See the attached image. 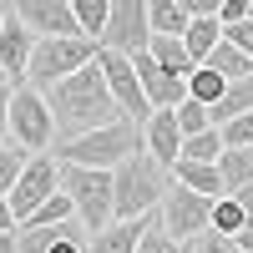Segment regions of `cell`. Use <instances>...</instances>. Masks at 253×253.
<instances>
[{"label":"cell","instance_id":"1","mask_svg":"<svg viewBox=\"0 0 253 253\" xmlns=\"http://www.w3.org/2000/svg\"><path fill=\"white\" fill-rule=\"evenodd\" d=\"M46 101H51V112H56L61 142L81 137V132H96V126H107V122L122 117L117 96H112V81H107V71H101V56L91 61V66L61 76L56 86H46Z\"/></svg>","mask_w":253,"mask_h":253},{"label":"cell","instance_id":"2","mask_svg":"<svg viewBox=\"0 0 253 253\" xmlns=\"http://www.w3.org/2000/svg\"><path fill=\"white\" fill-rule=\"evenodd\" d=\"M112 177H117V218H147L172 187V167H162L142 147V152H132L126 162L112 167Z\"/></svg>","mask_w":253,"mask_h":253},{"label":"cell","instance_id":"3","mask_svg":"<svg viewBox=\"0 0 253 253\" xmlns=\"http://www.w3.org/2000/svg\"><path fill=\"white\" fill-rule=\"evenodd\" d=\"M132 152H142V122H132V117H117L107 126H96V132L66 137L56 147L61 162H86V167H117Z\"/></svg>","mask_w":253,"mask_h":253},{"label":"cell","instance_id":"4","mask_svg":"<svg viewBox=\"0 0 253 253\" xmlns=\"http://www.w3.org/2000/svg\"><path fill=\"white\" fill-rule=\"evenodd\" d=\"M61 187L71 193L76 203V218L101 233L112 218H117V177L112 167H86V162H61Z\"/></svg>","mask_w":253,"mask_h":253},{"label":"cell","instance_id":"5","mask_svg":"<svg viewBox=\"0 0 253 253\" xmlns=\"http://www.w3.org/2000/svg\"><path fill=\"white\" fill-rule=\"evenodd\" d=\"M101 56V41L96 36H41L36 41V56H31V71L26 81L31 86H56L61 76H71L81 66H91V61Z\"/></svg>","mask_w":253,"mask_h":253},{"label":"cell","instance_id":"6","mask_svg":"<svg viewBox=\"0 0 253 253\" xmlns=\"http://www.w3.org/2000/svg\"><path fill=\"white\" fill-rule=\"evenodd\" d=\"M56 112L41 86H31V81H20V86H10V142L20 147V152H51L56 147Z\"/></svg>","mask_w":253,"mask_h":253},{"label":"cell","instance_id":"7","mask_svg":"<svg viewBox=\"0 0 253 253\" xmlns=\"http://www.w3.org/2000/svg\"><path fill=\"white\" fill-rule=\"evenodd\" d=\"M157 213H162V228H167L177 243H193L198 233L213 228V198H208V193H193V187H182V182L172 177L167 198L157 203Z\"/></svg>","mask_w":253,"mask_h":253},{"label":"cell","instance_id":"8","mask_svg":"<svg viewBox=\"0 0 253 253\" xmlns=\"http://www.w3.org/2000/svg\"><path fill=\"white\" fill-rule=\"evenodd\" d=\"M56 187H61V157H56V152H31L26 167H20V182L10 187V208H15V218L26 223L36 208L56 193Z\"/></svg>","mask_w":253,"mask_h":253},{"label":"cell","instance_id":"9","mask_svg":"<svg viewBox=\"0 0 253 253\" xmlns=\"http://www.w3.org/2000/svg\"><path fill=\"white\" fill-rule=\"evenodd\" d=\"M101 46L122 51V56H137L147 41H152V15H147V0H112V15L101 26Z\"/></svg>","mask_w":253,"mask_h":253},{"label":"cell","instance_id":"10","mask_svg":"<svg viewBox=\"0 0 253 253\" xmlns=\"http://www.w3.org/2000/svg\"><path fill=\"white\" fill-rule=\"evenodd\" d=\"M101 71H107V81H112V96H117L122 117H132V122H147V117H152V96H147V86H142L132 56L101 46Z\"/></svg>","mask_w":253,"mask_h":253},{"label":"cell","instance_id":"11","mask_svg":"<svg viewBox=\"0 0 253 253\" xmlns=\"http://www.w3.org/2000/svg\"><path fill=\"white\" fill-rule=\"evenodd\" d=\"M36 36H86L76 20V5L71 0H15L10 5Z\"/></svg>","mask_w":253,"mask_h":253},{"label":"cell","instance_id":"12","mask_svg":"<svg viewBox=\"0 0 253 253\" xmlns=\"http://www.w3.org/2000/svg\"><path fill=\"white\" fill-rule=\"evenodd\" d=\"M142 147L152 152L162 167H177L182 157V126H177V107H152V117L142 122Z\"/></svg>","mask_w":253,"mask_h":253},{"label":"cell","instance_id":"13","mask_svg":"<svg viewBox=\"0 0 253 253\" xmlns=\"http://www.w3.org/2000/svg\"><path fill=\"white\" fill-rule=\"evenodd\" d=\"M36 31L20 20L15 10H10V20H5V31H0V66L10 71V86H20L26 81V71H31V56H36Z\"/></svg>","mask_w":253,"mask_h":253},{"label":"cell","instance_id":"14","mask_svg":"<svg viewBox=\"0 0 253 253\" xmlns=\"http://www.w3.org/2000/svg\"><path fill=\"white\" fill-rule=\"evenodd\" d=\"M132 61H137V76H142L147 96H152V107H177V101L187 96V76H172V71H167V66H162V61L147 51V46H142Z\"/></svg>","mask_w":253,"mask_h":253},{"label":"cell","instance_id":"15","mask_svg":"<svg viewBox=\"0 0 253 253\" xmlns=\"http://www.w3.org/2000/svg\"><path fill=\"white\" fill-rule=\"evenodd\" d=\"M142 228H147V218H112L101 233H91L86 253H137Z\"/></svg>","mask_w":253,"mask_h":253},{"label":"cell","instance_id":"16","mask_svg":"<svg viewBox=\"0 0 253 253\" xmlns=\"http://www.w3.org/2000/svg\"><path fill=\"white\" fill-rule=\"evenodd\" d=\"M172 177H177L182 187H193V193H208V198H223V172H218V162H193V157H177Z\"/></svg>","mask_w":253,"mask_h":253},{"label":"cell","instance_id":"17","mask_svg":"<svg viewBox=\"0 0 253 253\" xmlns=\"http://www.w3.org/2000/svg\"><path fill=\"white\" fill-rule=\"evenodd\" d=\"M182 41H187V51H193V61L203 66L208 51L223 41V20H218V15H193V20H187V31H182Z\"/></svg>","mask_w":253,"mask_h":253},{"label":"cell","instance_id":"18","mask_svg":"<svg viewBox=\"0 0 253 253\" xmlns=\"http://www.w3.org/2000/svg\"><path fill=\"white\" fill-rule=\"evenodd\" d=\"M218 172H223V193L248 187V182H253V147H223Z\"/></svg>","mask_w":253,"mask_h":253},{"label":"cell","instance_id":"19","mask_svg":"<svg viewBox=\"0 0 253 253\" xmlns=\"http://www.w3.org/2000/svg\"><path fill=\"white\" fill-rule=\"evenodd\" d=\"M203 66H213V71H223L228 81H238V76H253V56L243 51V46H233V41H218V46L213 51H208V61H203Z\"/></svg>","mask_w":253,"mask_h":253},{"label":"cell","instance_id":"20","mask_svg":"<svg viewBox=\"0 0 253 253\" xmlns=\"http://www.w3.org/2000/svg\"><path fill=\"white\" fill-rule=\"evenodd\" d=\"M248 107H253V76H238V81H228V91H223L208 112H213V126H223V122H233V117L248 112Z\"/></svg>","mask_w":253,"mask_h":253},{"label":"cell","instance_id":"21","mask_svg":"<svg viewBox=\"0 0 253 253\" xmlns=\"http://www.w3.org/2000/svg\"><path fill=\"white\" fill-rule=\"evenodd\" d=\"M147 51H152V56H157V61H162V66L172 71V76H187V71L198 66L182 36H152V41H147Z\"/></svg>","mask_w":253,"mask_h":253},{"label":"cell","instance_id":"22","mask_svg":"<svg viewBox=\"0 0 253 253\" xmlns=\"http://www.w3.org/2000/svg\"><path fill=\"white\" fill-rule=\"evenodd\" d=\"M147 15H152V36H182L193 20L177 0H147Z\"/></svg>","mask_w":253,"mask_h":253},{"label":"cell","instance_id":"23","mask_svg":"<svg viewBox=\"0 0 253 253\" xmlns=\"http://www.w3.org/2000/svg\"><path fill=\"white\" fill-rule=\"evenodd\" d=\"M223 126H203V132L193 137H182V157H193V162H218L223 157Z\"/></svg>","mask_w":253,"mask_h":253},{"label":"cell","instance_id":"24","mask_svg":"<svg viewBox=\"0 0 253 253\" xmlns=\"http://www.w3.org/2000/svg\"><path fill=\"white\" fill-rule=\"evenodd\" d=\"M223 91H228V76L223 71H213V66H193V71H187V96H198V101L213 107Z\"/></svg>","mask_w":253,"mask_h":253},{"label":"cell","instance_id":"25","mask_svg":"<svg viewBox=\"0 0 253 253\" xmlns=\"http://www.w3.org/2000/svg\"><path fill=\"white\" fill-rule=\"evenodd\" d=\"M137 253H182V243L162 228V213L152 208L147 213V228H142V243H137Z\"/></svg>","mask_w":253,"mask_h":253},{"label":"cell","instance_id":"26","mask_svg":"<svg viewBox=\"0 0 253 253\" xmlns=\"http://www.w3.org/2000/svg\"><path fill=\"white\" fill-rule=\"evenodd\" d=\"M248 223V208L233 198V193H223L213 198V233H238V228Z\"/></svg>","mask_w":253,"mask_h":253},{"label":"cell","instance_id":"27","mask_svg":"<svg viewBox=\"0 0 253 253\" xmlns=\"http://www.w3.org/2000/svg\"><path fill=\"white\" fill-rule=\"evenodd\" d=\"M66 218H76V203H71V193H66V187H56V193L41 203L26 223H66Z\"/></svg>","mask_w":253,"mask_h":253},{"label":"cell","instance_id":"28","mask_svg":"<svg viewBox=\"0 0 253 253\" xmlns=\"http://www.w3.org/2000/svg\"><path fill=\"white\" fill-rule=\"evenodd\" d=\"M177 126H182V137H193V132H203V126H213V112H208V101L182 96V101H177Z\"/></svg>","mask_w":253,"mask_h":253},{"label":"cell","instance_id":"29","mask_svg":"<svg viewBox=\"0 0 253 253\" xmlns=\"http://www.w3.org/2000/svg\"><path fill=\"white\" fill-rule=\"evenodd\" d=\"M26 157H31V152H20L15 142L0 147V198H10V187L20 182V167H26Z\"/></svg>","mask_w":253,"mask_h":253},{"label":"cell","instance_id":"30","mask_svg":"<svg viewBox=\"0 0 253 253\" xmlns=\"http://www.w3.org/2000/svg\"><path fill=\"white\" fill-rule=\"evenodd\" d=\"M71 5H76L81 31H86V36H101V26H107V15H112V0H71Z\"/></svg>","mask_w":253,"mask_h":253},{"label":"cell","instance_id":"31","mask_svg":"<svg viewBox=\"0 0 253 253\" xmlns=\"http://www.w3.org/2000/svg\"><path fill=\"white\" fill-rule=\"evenodd\" d=\"M223 142L228 147H253V107L238 112L233 122H223Z\"/></svg>","mask_w":253,"mask_h":253},{"label":"cell","instance_id":"32","mask_svg":"<svg viewBox=\"0 0 253 253\" xmlns=\"http://www.w3.org/2000/svg\"><path fill=\"white\" fill-rule=\"evenodd\" d=\"M193 253H243V248H238L233 233H213V228H208V233L193 238Z\"/></svg>","mask_w":253,"mask_h":253},{"label":"cell","instance_id":"33","mask_svg":"<svg viewBox=\"0 0 253 253\" xmlns=\"http://www.w3.org/2000/svg\"><path fill=\"white\" fill-rule=\"evenodd\" d=\"M223 36L233 41V46H243V51L253 56V15H248V20H233V26H223Z\"/></svg>","mask_w":253,"mask_h":253},{"label":"cell","instance_id":"34","mask_svg":"<svg viewBox=\"0 0 253 253\" xmlns=\"http://www.w3.org/2000/svg\"><path fill=\"white\" fill-rule=\"evenodd\" d=\"M218 20H223V26H233V20H248V0H223Z\"/></svg>","mask_w":253,"mask_h":253},{"label":"cell","instance_id":"35","mask_svg":"<svg viewBox=\"0 0 253 253\" xmlns=\"http://www.w3.org/2000/svg\"><path fill=\"white\" fill-rule=\"evenodd\" d=\"M177 5H182L187 15H218V10H223V0H177Z\"/></svg>","mask_w":253,"mask_h":253},{"label":"cell","instance_id":"36","mask_svg":"<svg viewBox=\"0 0 253 253\" xmlns=\"http://www.w3.org/2000/svg\"><path fill=\"white\" fill-rule=\"evenodd\" d=\"M10 142V86L0 91V147Z\"/></svg>","mask_w":253,"mask_h":253},{"label":"cell","instance_id":"37","mask_svg":"<svg viewBox=\"0 0 253 253\" xmlns=\"http://www.w3.org/2000/svg\"><path fill=\"white\" fill-rule=\"evenodd\" d=\"M10 228H20V218H15L10 198H0V233H10Z\"/></svg>","mask_w":253,"mask_h":253},{"label":"cell","instance_id":"38","mask_svg":"<svg viewBox=\"0 0 253 253\" xmlns=\"http://www.w3.org/2000/svg\"><path fill=\"white\" fill-rule=\"evenodd\" d=\"M233 238H238V248H243V253H253V218H248V223L238 228V233H233Z\"/></svg>","mask_w":253,"mask_h":253},{"label":"cell","instance_id":"39","mask_svg":"<svg viewBox=\"0 0 253 253\" xmlns=\"http://www.w3.org/2000/svg\"><path fill=\"white\" fill-rule=\"evenodd\" d=\"M0 253H20V233L10 228V233H0Z\"/></svg>","mask_w":253,"mask_h":253},{"label":"cell","instance_id":"40","mask_svg":"<svg viewBox=\"0 0 253 253\" xmlns=\"http://www.w3.org/2000/svg\"><path fill=\"white\" fill-rule=\"evenodd\" d=\"M233 198H238V203L248 208V218H253V182H248V187H238V193H233Z\"/></svg>","mask_w":253,"mask_h":253},{"label":"cell","instance_id":"41","mask_svg":"<svg viewBox=\"0 0 253 253\" xmlns=\"http://www.w3.org/2000/svg\"><path fill=\"white\" fill-rule=\"evenodd\" d=\"M5 86H10V71H5V66H0V91H5Z\"/></svg>","mask_w":253,"mask_h":253},{"label":"cell","instance_id":"42","mask_svg":"<svg viewBox=\"0 0 253 253\" xmlns=\"http://www.w3.org/2000/svg\"><path fill=\"white\" fill-rule=\"evenodd\" d=\"M5 20H10V10H5V5H0V31H5Z\"/></svg>","mask_w":253,"mask_h":253},{"label":"cell","instance_id":"43","mask_svg":"<svg viewBox=\"0 0 253 253\" xmlns=\"http://www.w3.org/2000/svg\"><path fill=\"white\" fill-rule=\"evenodd\" d=\"M182 253H193V243H182Z\"/></svg>","mask_w":253,"mask_h":253},{"label":"cell","instance_id":"44","mask_svg":"<svg viewBox=\"0 0 253 253\" xmlns=\"http://www.w3.org/2000/svg\"><path fill=\"white\" fill-rule=\"evenodd\" d=\"M248 15H253V0H248Z\"/></svg>","mask_w":253,"mask_h":253}]
</instances>
